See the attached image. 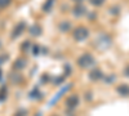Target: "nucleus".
I'll return each instance as SVG.
<instances>
[{
    "instance_id": "nucleus-20",
    "label": "nucleus",
    "mask_w": 129,
    "mask_h": 116,
    "mask_svg": "<svg viewBox=\"0 0 129 116\" xmlns=\"http://www.w3.org/2000/svg\"><path fill=\"white\" fill-rule=\"evenodd\" d=\"M7 58H8L7 56H5V57H0V65H2V63H3V61H4V59H7Z\"/></svg>"
},
{
    "instance_id": "nucleus-5",
    "label": "nucleus",
    "mask_w": 129,
    "mask_h": 116,
    "mask_svg": "<svg viewBox=\"0 0 129 116\" xmlns=\"http://www.w3.org/2000/svg\"><path fill=\"white\" fill-rule=\"evenodd\" d=\"M26 25H27V23H25V22H19L18 25H16L13 32H12V37H13V39H17L18 36L22 35L23 31H25V28H26Z\"/></svg>"
},
{
    "instance_id": "nucleus-17",
    "label": "nucleus",
    "mask_w": 129,
    "mask_h": 116,
    "mask_svg": "<svg viewBox=\"0 0 129 116\" xmlns=\"http://www.w3.org/2000/svg\"><path fill=\"white\" fill-rule=\"evenodd\" d=\"M14 116H27V112H26V111H23V110H21V111H18Z\"/></svg>"
},
{
    "instance_id": "nucleus-4",
    "label": "nucleus",
    "mask_w": 129,
    "mask_h": 116,
    "mask_svg": "<svg viewBox=\"0 0 129 116\" xmlns=\"http://www.w3.org/2000/svg\"><path fill=\"white\" fill-rule=\"evenodd\" d=\"M66 106H67V110H75L79 106V97L76 96V94L69 96L67 99H66Z\"/></svg>"
},
{
    "instance_id": "nucleus-18",
    "label": "nucleus",
    "mask_w": 129,
    "mask_h": 116,
    "mask_svg": "<svg viewBox=\"0 0 129 116\" xmlns=\"http://www.w3.org/2000/svg\"><path fill=\"white\" fill-rule=\"evenodd\" d=\"M124 75H125L126 78H129V65L125 66V68H124Z\"/></svg>"
},
{
    "instance_id": "nucleus-19",
    "label": "nucleus",
    "mask_w": 129,
    "mask_h": 116,
    "mask_svg": "<svg viewBox=\"0 0 129 116\" xmlns=\"http://www.w3.org/2000/svg\"><path fill=\"white\" fill-rule=\"evenodd\" d=\"M22 45H23V47H22L23 50H25V49H28V47H30V41H23V44H22Z\"/></svg>"
},
{
    "instance_id": "nucleus-11",
    "label": "nucleus",
    "mask_w": 129,
    "mask_h": 116,
    "mask_svg": "<svg viewBox=\"0 0 129 116\" xmlns=\"http://www.w3.org/2000/svg\"><path fill=\"white\" fill-rule=\"evenodd\" d=\"M13 0H0V9H5L12 4Z\"/></svg>"
},
{
    "instance_id": "nucleus-13",
    "label": "nucleus",
    "mask_w": 129,
    "mask_h": 116,
    "mask_svg": "<svg viewBox=\"0 0 129 116\" xmlns=\"http://www.w3.org/2000/svg\"><path fill=\"white\" fill-rule=\"evenodd\" d=\"M54 2L56 0H48V2H45V5H44V10H47V12H49V10L53 8V5H54Z\"/></svg>"
},
{
    "instance_id": "nucleus-10",
    "label": "nucleus",
    "mask_w": 129,
    "mask_h": 116,
    "mask_svg": "<svg viewBox=\"0 0 129 116\" xmlns=\"http://www.w3.org/2000/svg\"><path fill=\"white\" fill-rule=\"evenodd\" d=\"M58 28H59V31L61 32H69V31L71 30V23L69 22V21H63V22H61L59 25H58Z\"/></svg>"
},
{
    "instance_id": "nucleus-12",
    "label": "nucleus",
    "mask_w": 129,
    "mask_h": 116,
    "mask_svg": "<svg viewBox=\"0 0 129 116\" xmlns=\"http://www.w3.org/2000/svg\"><path fill=\"white\" fill-rule=\"evenodd\" d=\"M89 3H90L93 7H102V5L106 3V0H89Z\"/></svg>"
},
{
    "instance_id": "nucleus-15",
    "label": "nucleus",
    "mask_w": 129,
    "mask_h": 116,
    "mask_svg": "<svg viewBox=\"0 0 129 116\" xmlns=\"http://www.w3.org/2000/svg\"><path fill=\"white\" fill-rule=\"evenodd\" d=\"M7 98V87H2L0 89V101H4Z\"/></svg>"
},
{
    "instance_id": "nucleus-22",
    "label": "nucleus",
    "mask_w": 129,
    "mask_h": 116,
    "mask_svg": "<svg viewBox=\"0 0 129 116\" xmlns=\"http://www.w3.org/2000/svg\"><path fill=\"white\" fill-rule=\"evenodd\" d=\"M52 116H58V115H52Z\"/></svg>"
},
{
    "instance_id": "nucleus-7",
    "label": "nucleus",
    "mask_w": 129,
    "mask_h": 116,
    "mask_svg": "<svg viewBox=\"0 0 129 116\" xmlns=\"http://www.w3.org/2000/svg\"><path fill=\"white\" fill-rule=\"evenodd\" d=\"M26 66H27V61L25 58H17L13 63L14 70H23Z\"/></svg>"
},
{
    "instance_id": "nucleus-8",
    "label": "nucleus",
    "mask_w": 129,
    "mask_h": 116,
    "mask_svg": "<svg viewBox=\"0 0 129 116\" xmlns=\"http://www.w3.org/2000/svg\"><path fill=\"white\" fill-rule=\"evenodd\" d=\"M116 92L120 94V96L123 97H129V85H126V84H121V85H119L116 88Z\"/></svg>"
},
{
    "instance_id": "nucleus-2",
    "label": "nucleus",
    "mask_w": 129,
    "mask_h": 116,
    "mask_svg": "<svg viewBox=\"0 0 129 116\" xmlns=\"http://www.w3.org/2000/svg\"><path fill=\"white\" fill-rule=\"evenodd\" d=\"M90 35V31L84 27V26H78L76 28H74L72 31V37L75 41H78V43H81V41H85Z\"/></svg>"
},
{
    "instance_id": "nucleus-21",
    "label": "nucleus",
    "mask_w": 129,
    "mask_h": 116,
    "mask_svg": "<svg viewBox=\"0 0 129 116\" xmlns=\"http://www.w3.org/2000/svg\"><path fill=\"white\" fill-rule=\"evenodd\" d=\"M74 2H75V3H83L84 0H74Z\"/></svg>"
},
{
    "instance_id": "nucleus-9",
    "label": "nucleus",
    "mask_w": 129,
    "mask_h": 116,
    "mask_svg": "<svg viewBox=\"0 0 129 116\" xmlns=\"http://www.w3.org/2000/svg\"><path fill=\"white\" fill-rule=\"evenodd\" d=\"M28 32H30L31 36H40L41 32H43V30H41L40 25H32L30 27V30H28Z\"/></svg>"
},
{
    "instance_id": "nucleus-16",
    "label": "nucleus",
    "mask_w": 129,
    "mask_h": 116,
    "mask_svg": "<svg viewBox=\"0 0 129 116\" xmlns=\"http://www.w3.org/2000/svg\"><path fill=\"white\" fill-rule=\"evenodd\" d=\"M32 50H34V54L35 56H38L39 54V52H40V47L36 44V45H34V48H32Z\"/></svg>"
},
{
    "instance_id": "nucleus-14",
    "label": "nucleus",
    "mask_w": 129,
    "mask_h": 116,
    "mask_svg": "<svg viewBox=\"0 0 129 116\" xmlns=\"http://www.w3.org/2000/svg\"><path fill=\"white\" fill-rule=\"evenodd\" d=\"M21 75H18V73H13L12 76H10V80H12V83H16V84H19L21 81H22V78H19Z\"/></svg>"
},
{
    "instance_id": "nucleus-3",
    "label": "nucleus",
    "mask_w": 129,
    "mask_h": 116,
    "mask_svg": "<svg viewBox=\"0 0 129 116\" xmlns=\"http://www.w3.org/2000/svg\"><path fill=\"white\" fill-rule=\"evenodd\" d=\"M72 14L75 17H83L87 14V7L83 3H75L74 8H72Z\"/></svg>"
},
{
    "instance_id": "nucleus-1",
    "label": "nucleus",
    "mask_w": 129,
    "mask_h": 116,
    "mask_svg": "<svg viewBox=\"0 0 129 116\" xmlns=\"http://www.w3.org/2000/svg\"><path fill=\"white\" fill-rule=\"evenodd\" d=\"M76 65H78L80 68H83V70L92 68V67L95 65V58L93 57L92 53H83L81 56L78 57Z\"/></svg>"
},
{
    "instance_id": "nucleus-6",
    "label": "nucleus",
    "mask_w": 129,
    "mask_h": 116,
    "mask_svg": "<svg viewBox=\"0 0 129 116\" xmlns=\"http://www.w3.org/2000/svg\"><path fill=\"white\" fill-rule=\"evenodd\" d=\"M89 78H90V80H94V81H97V80H102L105 76H103V72L100 70V68H97V67H94L90 72H89Z\"/></svg>"
}]
</instances>
